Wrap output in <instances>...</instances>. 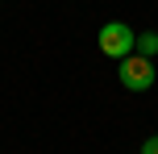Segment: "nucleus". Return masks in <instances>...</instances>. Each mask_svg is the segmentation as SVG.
Returning <instances> with one entry per match:
<instances>
[{
    "instance_id": "nucleus-3",
    "label": "nucleus",
    "mask_w": 158,
    "mask_h": 154,
    "mask_svg": "<svg viewBox=\"0 0 158 154\" xmlns=\"http://www.w3.org/2000/svg\"><path fill=\"white\" fill-rule=\"evenodd\" d=\"M137 54L158 58V33H137Z\"/></svg>"
},
{
    "instance_id": "nucleus-4",
    "label": "nucleus",
    "mask_w": 158,
    "mask_h": 154,
    "mask_svg": "<svg viewBox=\"0 0 158 154\" xmlns=\"http://www.w3.org/2000/svg\"><path fill=\"white\" fill-rule=\"evenodd\" d=\"M142 154H158V133H154V138H146V142H142Z\"/></svg>"
},
{
    "instance_id": "nucleus-1",
    "label": "nucleus",
    "mask_w": 158,
    "mask_h": 154,
    "mask_svg": "<svg viewBox=\"0 0 158 154\" xmlns=\"http://www.w3.org/2000/svg\"><path fill=\"white\" fill-rule=\"evenodd\" d=\"M121 71H117V79H121V88L125 92H150L154 88V79H158V71H154V58H146V54H125L121 58Z\"/></svg>"
},
{
    "instance_id": "nucleus-2",
    "label": "nucleus",
    "mask_w": 158,
    "mask_h": 154,
    "mask_svg": "<svg viewBox=\"0 0 158 154\" xmlns=\"http://www.w3.org/2000/svg\"><path fill=\"white\" fill-rule=\"evenodd\" d=\"M96 46H100V54H108V58H117V63H121L125 54H133V50H137V33L129 29L125 21H104Z\"/></svg>"
}]
</instances>
